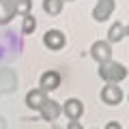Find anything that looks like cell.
I'll return each instance as SVG.
<instances>
[{
  "instance_id": "1",
  "label": "cell",
  "mask_w": 129,
  "mask_h": 129,
  "mask_svg": "<svg viewBox=\"0 0 129 129\" xmlns=\"http://www.w3.org/2000/svg\"><path fill=\"white\" fill-rule=\"evenodd\" d=\"M99 78L103 80L106 84H118L127 78V69H125L123 62H116V60H108V62L99 64V69H97Z\"/></svg>"
},
{
  "instance_id": "2",
  "label": "cell",
  "mask_w": 129,
  "mask_h": 129,
  "mask_svg": "<svg viewBox=\"0 0 129 129\" xmlns=\"http://www.w3.org/2000/svg\"><path fill=\"white\" fill-rule=\"evenodd\" d=\"M19 86V78L15 69L11 67H0V95H13Z\"/></svg>"
},
{
  "instance_id": "3",
  "label": "cell",
  "mask_w": 129,
  "mask_h": 129,
  "mask_svg": "<svg viewBox=\"0 0 129 129\" xmlns=\"http://www.w3.org/2000/svg\"><path fill=\"white\" fill-rule=\"evenodd\" d=\"M43 45L50 52H60L64 45H67V35L58 28H50V30L43 35Z\"/></svg>"
},
{
  "instance_id": "4",
  "label": "cell",
  "mask_w": 129,
  "mask_h": 129,
  "mask_svg": "<svg viewBox=\"0 0 129 129\" xmlns=\"http://www.w3.org/2000/svg\"><path fill=\"white\" fill-rule=\"evenodd\" d=\"M88 52H90V58L95 60V62H99V64L112 60V45L106 41V39H103V41H95Z\"/></svg>"
},
{
  "instance_id": "5",
  "label": "cell",
  "mask_w": 129,
  "mask_h": 129,
  "mask_svg": "<svg viewBox=\"0 0 129 129\" xmlns=\"http://www.w3.org/2000/svg\"><path fill=\"white\" fill-rule=\"evenodd\" d=\"M116 9V0H97L95 9H92V19L95 22H106V19L112 17Z\"/></svg>"
},
{
  "instance_id": "6",
  "label": "cell",
  "mask_w": 129,
  "mask_h": 129,
  "mask_svg": "<svg viewBox=\"0 0 129 129\" xmlns=\"http://www.w3.org/2000/svg\"><path fill=\"white\" fill-rule=\"evenodd\" d=\"M123 97H125V92L118 84H106L101 88V101L106 106H118L123 101Z\"/></svg>"
},
{
  "instance_id": "7",
  "label": "cell",
  "mask_w": 129,
  "mask_h": 129,
  "mask_svg": "<svg viewBox=\"0 0 129 129\" xmlns=\"http://www.w3.org/2000/svg\"><path fill=\"white\" fill-rule=\"evenodd\" d=\"M60 112H62L69 120H80V118H82V114H84V103H82V99H78V97L67 99V101L62 103V108H60Z\"/></svg>"
},
{
  "instance_id": "8",
  "label": "cell",
  "mask_w": 129,
  "mask_h": 129,
  "mask_svg": "<svg viewBox=\"0 0 129 129\" xmlns=\"http://www.w3.org/2000/svg\"><path fill=\"white\" fill-rule=\"evenodd\" d=\"M58 86H60V73L56 69H47V71L41 73V78H39V88H41L43 92H52Z\"/></svg>"
},
{
  "instance_id": "9",
  "label": "cell",
  "mask_w": 129,
  "mask_h": 129,
  "mask_svg": "<svg viewBox=\"0 0 129 129\" xmlns=\"http://www.w3.org/2000/svg\"><path fill=\"white\" fill-rule=\"evenodd\" d=\"M39 114H41L43 120H47V123H54V120L60 116V103L47 97L45 101H43V106L39 108Z\"/></svg>"
},
{
  "instance_id": "10",
  "label": "cell",
  "mask_w": 129,
  "mask_h": 129,
  "mask_svg": "<svg viewBox=\"0 0 129 129\" xmlns=\"http://www.w3.org/2000/svg\"><path fill=\"white\" fill-rule=\"evenodd\" d=\"M47 99V92H43L41 88H32V90L26 92V99H24V103H26V108H30V110H37L43 106V101Z\"/></svg>"
},
{
  "instance_id": "11",
  "label": "cell",
  "mask_w": 129,
  "mask_h": 129,
  "mask_svg": "<svg viewBox=\"0 0 129 129\" xmlns=\"http://www.w3.org/2000/svg\"><path fill=\"white\" fill-rule=\"evenodd\" d=\"M125 37H127V26H125L123 22H112V26L108 28V39H106V41L112 45V43L123 41Z\"/></svg>"
},
{
  "instance_id": "12",
  "label": "cell",
  "mask_w": 129,
  "mask_h": 129,
  "mask_svg": "<svg viewBox=\"0 0 129 129\" xmlns=\"http://www.w3.org/2000/svg\"><path fill=\"white\" fill-rule=\"evenodd\" d=\"M13 17H15L13 2H11V0H0V26L9 24Z\"/></svg>"
},
{
  "instance_id": "13",
  "label": "cell",
  "mask_w": 129,
  "mask_h": 129,
  "mask_svg": "<svg viewBox=\"0 0 129 129\" xmlns=\"http://www.w3.org/2000/svg\"><path fill=\"white\" fill-rule=\"evenodd\" d=\"M41 7H43V13H47V15H52V17H56V15L62 13L64 2H62V0H43Z\"/></svg>"
},
{
  "instance_id": "14",
  "label": "cell",
  "mask_w": 129,
  "mask_h": 129,
  "mask_svg": "<svg viewBox=\"0 0 129 129\" xmlns=\"http://www.w3.org/2000/svg\"><path fill=\"white\" fill-rule=\"evenodd\" d=\"M13 2V11H15V15H30V11H32V0H11Z\"/></svg>"
},
{
  "instance_id": "15",
  "label": "cell",
  "mask_w": 129,
  "mask_h": 129,
  "mask_svg": "<svg viewBox=\"0 0 129 129\" xmlns=\"http://www.w3.org/2000/svg\"><path fill=\"white\" fill-rule=\"evenodd\" d=\"M37 30V17L35 15H24L22 17V35H32Z\"/></svg>"
},
{
  "instance_id": "16",
  "label": "cell",
  "mask_w": 129,
  "mask_h": 129,
  "mask_svg": "<svg viewBox=\"0 0 129 129\" xmlns=\"http://www.w3.org/2000/svg\"><path fill=\"white\" fill-rule=\"evenodd\" d=\"M103 129H123V125H120L118 120H108V123H106V127H103Z\"/></svg>"
},
{
  "instance_id": "17",
  "label": "cell",
  "mask_w": 129,
  "mask_h": 129,
  "mask_svg": "<svg viewBox=\"0 0 129 129\" xmlns=\"http://www.w3.org/2000/svg\"><path fill=\"white\" fill-rule=\"evenodd\" d=\"M67 129H84V127H82V123H80V120H69Z\"/></svg>"
},
{
  "instance_id": "18",
  "label": "cell",
  "mask_w": 129,
  "mask_h": 129,
  "mask_svg": "<svg viewBox=\"0 0 129 129\" xmlns=\"http://www.w3.org/2000/svg\"><path fill=\"white\" fill-rule=\"evenodd\" d=\"M0 129H7V118L5 116H0Z\"/></svg>"
},
{
  "instance_id": "19",
  "label": "cell",
  "mask_w": 129,
  "mask_h": 129,
  "mask_svg": "<svg viewBox=\"0 0 129 129\" xmlns=\"http://www.w3.org/2000/svg\"><path fill=\"white\" fill-rule=\"evenodd\" d=\"M62 2H75V0H62Z\"/></svg>"
},
{
  "instance_id": "20",
  "label": "cell",
  "mask_w": 129,
  "mask_h": 129,
  "mask_svg": "<svg viewBox=\"0 0 129 129\" xmlns=\"http://www.w3.org/2000/svg\"><path fill=\"white\" fill-rule=\"evenodd\" d=\"M0 97H2V95H0Z\"/></svg>"
},
{
  "instance_id": "21",
  "label": "cell",
  "mask_w": 129,
  "mask_h": 129,
  "mask_svg": "<svg viewBox=\"0 0 129 129\" xmlns=\"http://www.w3.org/2000/svg\"><path fill=\"white\" fill-rule=\"evenodd\" d=\"M92 129H95V127H92Z\"/></svg>"
}]
</instances>
